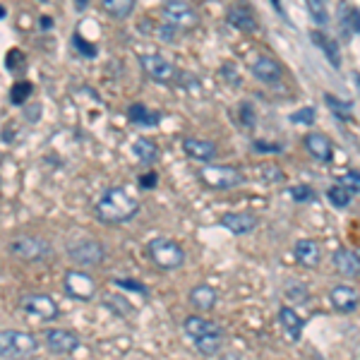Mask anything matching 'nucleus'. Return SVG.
I'll return each instance as SVG.
<instances>
[{
  "label": "nucleus",
  "instance_id": "obj_1",
  "mask_svg": "<svg viewBox=\"0 0 360 360\" xmlns=\"http://www.w3.org/2000/svg\"><path fill=\"white\" fill-rule=\"evenodd\" d=\"M96 219L108 226L128 223L140 214V200H135L125 188H108L96 200Z\"/></svg>",
  "mask_w": 360,
  "mask_h": 360
},
{
  "label": "nucleus",
  "instance_id": "obj_2",
  "mask_svg": "<svg viewBox=\"0 0 360 360\" xmlns=\"http://www.w3.org/2000/svg\"><path fill=\"white\" fill-rule=\"evenodd\" d=\"M183 329L202 356L214 358L216 353H221L223 329L216 324V322L202 317V315H190V317H185V322H183Z\"/></svg>",
  "mask_w": 360,
  "mask_h": 360
},
{
  "label": "nucleus",
  "instance_id": "obj_3",
  "mask_svg": "<svg viewBox=\"0 0 360 360\" xmlns=\"http://www.w3.org/2000/svg\"><path fill=\"white\" fill-rule=\"evenodd\" d=\"M39 348L34 334L20 329H0V358L5 360H27Z\"/></svg>",
  "mask_w": 360,
  "mask_h": 360
},
{
  "label": "nucleus",
  "instance_id": "obj_4",
  "mask_svg": "<svg viewBox=\"0 0 360 360\" xmlns=\"http://www.w3.org/2000/svg\"><path fill=\"white\" fill-rule=\"evenodd\" d=\"M147 253H149L151 262H154L159 269L173 271L185 264L183 245H178L176 240H171V238H154L149 245H147Z\"/></svg>",
  "mask_w": 360,
  "mask_h": 360
},
{
  "label": "nucleus",
  "instance_id": "obj_5",
  "mask_svg": "<svg viewBox=\"0 0 360 360\" xmlns=\"http://www.w3.org/2000/svg\"><path fill=\"white\" fill-rule=\"evenodd\" d=\"M8 250L22 262H41L53 255V245L39 236H17L10 240Z\"/></svg>",
  "mask_w": 360,
  "mask_h": 360
},
{
  "label": "nucleus",
  "instance_id": "obj_6",
  "mask_svg": "<svg viewBox=\"0 0 360 360\" xmlns=\"http://www.w3.org/2000/svg\"><path fill=\"white\" fill-rule=\"evenodd\" d=\"M161 20L171 29H183V31H190L200 24L197 10L190 3H185V0H166L161 8Z\"/></svg>",
  "mask_w": 360,
  "mask_h": 360
},
{
  "label": "nucleus",
  "instance_id": "obj_7",
  "mask_svg": "<svg viewBox=\"0 0 360 360\" xmlns=\"http://www.w3.org/2000/svg\"><path fill=\"white\" fill-rule=\"evenodd\" d=\"M68 257L77 267H99L106 260V248H103L99 240L80 238L68 245Z\"/></svg>",
  "mask_w": 360,
  "mask_h": 360
},
{
  "label": "nucleus",
  "instance_id": "obj_8",
  "mask_svg": "<svg viewBox=\"0 0 360 360\" xmlns=\"http://www.w3.org/2000/svg\"><path fill=\"white\" fill-rule=\"evenodd\" d=\"M200 178L211 190H233L245 183L243 171H238L233 166H204L200 171Z\"/></svg>",
  "mask_w": 360,
  "mask_h": 360
},
{
  "label": "nucleus",
  "instance_id": "obj_9",
  "mask_svg": "<svg viewBox=\"0 0 360 360\" xmlns=\"http://www.w3.org/2000/svg\"><path fill=\"white\" fill-rule=\"evenodd\" d=\"M20 305L27 315H31V317L36 320L56 322L60 317L58 303L51 296H46V293H27V296L20 300Z\"/></svg>",
  "mask_w": 360,
  "mask_h": 360
},
{
  "label": "nucleus",
  "instance_id": "obj_10",
  "mask_svg": "<svg viewBox=\"0 0 360 360\" xmlns=\"http://www.w3.org/2000/svg\"><path fill=\"white\" fill-rule=\"evenodd\" d=\"M63 288H65V293H68V298L82 300V303H89V300L96 296V281L82 269L65 271Z\"/></svg>",
  "mask_w": 360,
  "mask_h": 360
},
{
  "label": "nucleus",
  "instance_id": "obj_11",
  "mask_svg": "<svg viewBox=\"0 0 360 360\" xmlns=\"http://www.w3.org/2000/svg\"><path fill=\"white\" fill-rule=\"evenodd\" d=\"M140 65L147 75H149L154 82H161V84H173L180 73L176 70V65H171L166 58L159 56V53H151V56H142L140 58Z\"/></svg>",
  "mask_w": 360,
  "mask_h": 360
},
{
  "label": "nucleus",
  "instance_id": "obj_12",
  "mask_svg": "<svg viewBox=\"0 0 360 360\" xmlns=\"http://www.w3.org/2000/svg\"><path fill=\"white\" fill-rule=\"evenodd\" d=\"M226 22L233 29L245 31V34H253V31L260 29L257 17H255L253 8H250L245 0H238V3H233L231 8L226 10Z\"/></svg>",
  "mask_w": 360,
  "mask_h": 360
},
{
  "label": "nucleus",
  "instance_id": "obj_13",
  "mask_svg": "<svg viewBox=\"0 0 360 360\" xmlns=\"http://www.w3.org/2000/svg\"><path fill=\"white\" fill-rule=\"evenodd\" d=\"M46 348L56 356H70L80 348V336L70 329H46Z\"/></svg>",
  "mask_w": 360,
  "mask_h": 360
},
{
  "label": "nucleus",
  "instance_id": "obj_14",
  "mask_svg": "<svg viewBox=\"0 0 360 360\" xmlns=\"http://www.w3.org/2000/svg\"><path fill=\"white\" fill-rule=\"evenodd\" d=\"M329 303L336 313L341 315H351L358 310V291L348 283H339L329 291Z\"/></svg>",
  "mask_w": 360,
  "mask_h": 360
},
{
  "label": "nucleus",
  "instance_id": "obj_15",
  "mask_svg": "<svg viewBox=\"0 0 360 360\" xmlns=\"http://www.w3.org/2000/svg\"><path fill=\"white\" fill-rule=\"evenodd\" d=\"M293 255H296L298 264L305 267V269H315V267H320V262H322V248H320L317 240H313V238L296 240V245H293Z\"/></svg>",
  "mask_w": 360,
  "mask_h": 360
},
{
  "label": "nucleus",
  "instance_id": "obj_16",
  "mask_svg": "<svg viewBox=\"0 0 360 360\" xmlns=\"http://www.w3.org/2000/svg\"><path fill=\"white\" fill-rule=\"evenodd\" d=\"M253 75L260 82H267V84H276L283 77V68L279 65V60H274L271 56H257L250 65Z\"/></svg>",
  "mask_w": 360,
  "mask_h": 360
},
{
  "label": "nucleus",
  "instance_id": "obj_17",
  "mask_svg": "<svg viewBox=\"0 0 360 360\" xmlns=\"http://www.w3.org/2000/svg\"><path fill=\"white\" fill-rule=\"evenodd\" d=\"M221 226L231 231L233 236H248L257 228V219L253 214H245V211H231V214L221 216Z\"/></svg>",
  "mask_w": 360,
  "mask_h": 360
},
{
  "label": "nucleus",
  "instance_id": "obj_18",
  "mask_svg": "<svg viewBox=\"0 0 360 360\" xmlns=\"http://www.w3.org/2000/svg\"><path fill=\"white\" fill-rule=\"evenodd\" d=\"M305 147H308L310 154L322 163H331V159H334V144H331V140L327 137L324 133L305 135Z\"/></svg>",
  "mask_w": 360,
  "mask_h": 360
},
{
  "label": "nucleus",
  "instance_id": "obj_19",
  "mask_svg": "<svg viewBox=\"0 0 360 360\" xmlns=\"http://www.w3.org/2000/svg\"><path fill=\"white\" fill-rule=\"evenodd\" d=\"M279 324H281V329L286 331L288 339L300 341V336H303V329H305V320L300 317V315L291 308V305H281V308H279Z\"/></svg>",
  "mask_w": 360,
  "mask_h": 360
},
{
  "label": "nucleus",
  "instance_id": "obj_20",
  "mask_svg": "<svg viewBox=\"0 0 360 360\" xmlns=\"http://www.w3.org/2000/svg\"><path fill=\"white\" fill-rule=\"evenodd\" d=\"M190 303L193 308H197L200 313H209L214 310V305L219 303V291L209 283H197V286L190 291Z\"/></svg>",
  "mask_w": 360,
  "mask_h": 360
},
{
  "label": "nucleus",
  "instance_id": "obj_21",
  "mask_svg": "<svg viewBox=\"0 0 360 360\" xmlns=\"http://www.w3.org/2000/svg\"><path fill=\"white\" fill-rule=\"evenodd\" d=\"M183 149L190 159H197V161H211L216 156V144L209 140H197V137H188L183 142Z\"/></svg>",
  "mask_w": 360,
  "mask_h": 360
},
{
  "label": "nucleus",
  "instance_id": "obj_22",
  "mask_svg": "<svg viewBox=\"0 0 360 360\" xmlns=\"http://www.w3.org/2000/svg\"><path fill=\"white\" fill-rule=\"evenodd\" d=\"M331 262H334L336 271L341 276H358L360 271V262H358V253L348 248H339L334 255H331Z\"/></svg>",
  "mask_w": 360,
  "mask_h": 360
},
{
  "label": "nucleus",
  "instance_id": "obj_23",
  "mask_svg": "<svg viewBox=\"0 0 360 360\" xmlns=\"http://www.w3.org/2000/svg\"><path fill=\"white\" fill-rule=\"evenodd\" d=\"M310 41H313L315 46H317L320 51L324 53L327 60H329V63L334 65L336 70L341 68V51H339V46H336L334 39H329V36H327L322 29H315V31H310Z\"/></svg>",
  "mask_w": 360,
  "mask_h": 360
},
{
  "label": "nucleus",
  "instance_id": "obj_24",
  "mask_svg": "<svg viewBox=\"0 0 360 360\" xmlns=\"http://www.w3.org/2000/svg\"><path fill=\"white\" fill-rule=\"evenodd\" d=\"M128 118L133 125H140V128H156L161 123V113L147 108L144 103H133L128 108Z\"/></svg>",
  "mask_w": 360,
  "mask_h": 360
},
{
  "label": "nucleus",
  "instance_id": "obj_25",
  "mask_svg": "<svg viewBox=\"0 0 360 360\" xmlns=\"http://www.w3.org/2000/svg\"><path fill=\"white\" fill-rule=\"evenodd\" d=\"M281 293H283V298L288 300L291 308H296V305H308V300H310V288L300 281H286Z\"/></svg>",
  "mask_w": 360,
  "mask_h": 360
},
{
  "label": "nucleus",
  "instance_id": "obj_26",
  "mask_svg": "<svg viewBox=\"0 0 360 360\" xmlns=\"http://www.w3.org/2000/svg\"><path fill=\"white\" fill-rule=\"evenodd\" d=\"M101 5L113 20H128L137 8V0H101Z\"/></svg>",
  "mask_w": 360,
  "mask_h": 360
},
{
  "label": "nucleus",
  "instance_id": "obj_27",
  "mask_svg": "<svg viewBox=\"0 0 360 360\" xmlns=\"http://www.w3.org/2000/svg\"><path fill=\"white\" fill-rule=\"evenodd\" d=\"M133 149H135V154L140 156V161H144V163H154V161H159V147L154 144L149 137H137L135 140V144H133Z\"/></svg>",
  "mask_w": 360,
  "mask_h": 360
},
{
  "label": "nucleus",
  "instance_id": "obj_28",
  "mask_svg": "<svg viewBox=\"0 0 360 360\" xmlns=\"http://www.w3.org/2000/svg\"><path fill=\"white\" fill-rule=\"evenodd\" d=\"M356 195L351 193V190H346L343 185H331L329 190H327V202H329L331 207H336V209H346V207H351V202Z\"/></svg>",
  "mask_w": 360,
  "mask_h": 360
},
{
  "label": "nucleus",
  "instance_id": "obj_29",
  "mask_svg": "<svg viewBox=\"0 0 360 360\" xmlns=\"http://www.w3.org/2000/svg\"><path fill=\"white\" fill-rule=\"evenodd\" d=\"M324 101H327L329 111L334 113L336 118L348 120V118L353 116V103H351V101H343V99H339L336 94H324Z\"/></svg>",
  "mask_w": 360,
  "mask_h": 360
},
{
  "label": "nucleus",
  "instance_id": "obj_30",
  "mask_svg": "<svg viewBox=\"0 0 360 360\" xmlns=\"http://www.w3.org/2000/svg\"><path fill=\"white\" fill-rule=\"evenodd\" d=\"M358 27H360V20H358V8L351 5V8L343 10L341 15V29H343V36L351 39V36H358Z\"/></svg>",
  "mask_w": 360,
  "mask_h": 360
},
{
  "label": "nucleus",
  "instance_id": "obj_31",
  "mask_svg": "<svg viewBox=\"0 0 360 360\" xmlns=\"http://www.w3.org/2000/svg\"><path fill=\"white\" fill-rule=\"evenodd\" d=\"M288 197L298 202V204H308V202L317 200V193L310 185H293V188H288Z\"/></svg>",
  "mask_w": 360,
  "mask_h": 360
},
{
  "label": "nucleus",
  "instance_id": "obj_32",
  "mask_svg": "<svg viewBox=\"0 0 360 360\" xmlns=\"http://www.w3.org/2000/svg\"><path fill=\"white\" fill-rule=\"evenodd\" d=\"M305 5H308L310 17L317 22V24H327L329 22V10H327L324 0H305Z\"/></svg>",
  "mask_w": 360,
  "mask_h": 360
},
{
  "label": "nucleus",
  "instance_id": "obj_33",
  "mask_svg": "<svg viewBox=\"0 0 360 360\" xmlns=\"http://www.w3.org/2000/svg\"><path fill=\"white\" fill-rule=\"evenodd\" d=\"M31 91H34V87H31V82H17V84H13V91H10V101L15 103V106H22L27 99L31 96Z\"/></svg>",
  "mask_w": 360,
  "mask_h": 360
},
{
  "label": "nucleus",
  "instance_id": "obj_34",
  "mask_svg": "<svg viewBox=\"0 0 360 360\" xmlns=\"http://www.w3.org/2000/svg\"><path fill=\"white\" fill-rule=\"evenodd\" d=\"M118 288H123V291H135V293H142L144 298H149V288L144 286L142 281H135V279H113Z\"/></svg>",
  "mask_w": 360,
  "mask_h": 360
},
{
  "label": "nucleus",
  "instance_id": "obj_35",
  "mask_svg": "<svg viewBox=\"0 0 360 360\" xmlns=\"http://www.w3.org/2000/svg\"><path fill=\"white\" fill-rule=\"evenodd\" d=\"M288 120H291V123H296V125H313V120H315V108H300V111H296V113H291V116H288Z\"/></svg>",
  "mask_w": 360,
  "mask_h": 360
},
{
  "label": "nucleus",
  "instance_id": "obj_36",
  "mask_svg": "<svg viewBox=\"0 0 360 360\" xmlns=\"http://www.w3.org/2000/svg\"><path fill=\"white\" fill-rule=\"evenodd\" d=\"M339 185H343L346 190H351L353 195H358V190H360V176H358V171L343 173V176L339 178Z\"/></svg>",
  "mask_w": 360,
  "mask_h": 360
},
{
  "label": "nucleus",
  "instance_id": "obj_37",
  "mask_svg": "<svg viewBox=\"0 0 360 360\" xmlns=\"http://www.w3.org/2000/svg\"><path fill=\"white\" fill-rule=\"evenodd\" d=\"M262 176H264L267 183H281V180L286 178V176H283L281 168L274 166V163H267V166L262 168Z\"/></svg>",
  "mask_w": 360,
  "mask_h": 360
},
{
  "label": "nucleus",
  "instance_id": "obj_38",
  "mask_svg": "<svg viewBox=\"0 0 360 360\" xmlns=\"http://www.w3.org/2000/svg\"><path fill=\"white\" fill-rule=\"evenodd\" d=\"M73 43H75V46H77V51L82 53V56H87V58H96V48L91 46L89 41L82 39L80 34H75V36H73Z\"/></svg>",
  "mask_w": 360,
  "mask_h": 360
},
{
  "label": "nucleus",
  "instance_id": "obj_39",
  "mask_svg": "<svg viewBox=\"0 0 360 360\" xmlns=\"http://www.w3.org/2000/svg\"><path fill=\"white\" fill-rule=\"evenodd\" d=\"M240 118H243V123L248 125V128H253V125H255V120H257V118H255L253 106H250L248 101H243V103H240Z\"/></svg>",
  "mask_w": 360,
  "mask_h": 360
},
{
  "label": "nucleus",
  "instance_id": "obj_40",
  "mask_svg": "<svg viewBox=\"0 0 360 360\" xmlns=\"http://www.w3.org/2000/svg\"><path fill=\"white\" fill-rule=\"evenodd\" d=\"M156 185H159V176H156V173H144V176H140L142 190H154Z\"/></svg>",
  "mask_w": 360,
  "mask_h": 360
},
{
  "label": "nucleus",
  "instance_id": "obj_41",
  "mask_svg": "<svg viewBox=\"0 0 360 360\" xmlns=\"http://www.w3.org/2000/svg\"><path fill=\"white\" fill-rule=\"evenodd\" d=\"M253 149L255 151H269V154H274V151H281L283 147L281 144H267V142L257 140V142H253Z\"/></svg>",
  "mask_w": 360,
  "mask_h": 360
},
{
  "label": "nucleus",
  "instance_id": "obj_42",
  "mask_svg": "<svg viewBox=\"0 0 360 360\" xmlns=\"http://www.w3.org/2000/svg\"><path fill=\"white\" fill-rule=\"evenodd\" d=\"M231 68H233V63H223L221 73L226 75V77H228V82H231L233 87H238V84H240V77H238V73H236V75L231 73Z\"/></svg>",
  "mask_w": 360,
  "mask_h": 360
},
{
  "label": "nucleus",
  "instance_id": "obj_43",
  "mask_svg": "<svg viewBox=\"0 0 360 360\" xmlns=\"http://www.w3.org/2000/svg\"><path fill=\"white\" fill-rule=\"evenodd\" d=\"M216 360H243V358H240V353H236V351H226V353H221Z\"/></svg>",
  "mask_w": 360,
  "mask_h": 360
},
{
  "label": "nucleus",
  "instance_id": "obj_44",
  "mask_svg": "<svg viewBox=\"0 0 360 360\" xmlns=\"http://www.w3.org/2000/svg\"><path fill=\"white\" fill-rule=\"evenodd\" d=\"M271 5H274V8H276V13H279V15H281V17H283V20H286V10H283L281 0H271Z\"/></svg>",
  "mask_w": 360,
  "mask_h": 360
},
{
  "label": "nucleus",
  "instance_id": "obj_45",
  "mask_svg": "<svg viewBox=\"0 0 360 360\" xmlns=\"http://www.w3.org/2000/svg\"><path fill=\"white\" fill-rule=\"evenodd\" d=\"M39 24H41V29H51L53 20H51V17H41V20H39Z\"/></svg>",
  "mask_w": 360,
  "mask_h": 360
},
{
  "label": "nucleus",
  "instance_id": "obj_46",
  "mask_svg": "<svg viewBox=\"0 0 360 360\" xmlns=\"http://www.w3.org/2000/svg\"><path fill=\"white\" fill-rule=\"evenodd\" d=\"M75 5H77V10L82 13V10H87V8H89V0H75Z\"/></svg>",
  "mask_w": 360,
  "mask_h": 360
},
{
  "label": "nucleus",
  "instance_id": "obj_47",
  "mask_svg": "<svg viewBox=\"0 0 360 360\" xmlns=\"http://www.w3.org/2000/svg\"><path fill=\"white\" fill-rule=\"evenodd\" d=\"M0 17H5V10L3 8H0Z\"/></svg>",
  "mask_w": 360,
  "mask_h": 360
},
{
  "label": "nucleus",
  "instance_id": "obj_48",
  "mask_svg": "<svg viewBox=\"0 0 360 360\" xmlns=\"http://www.w3.org/2000/svg\"><path fill=\"white\" fill-rule=\"evenodd\" d=\"M36 3H48V0H36Z\"/></svg>",
  "mask_w": 360,
  "mask_h": 360
}]
</instances>
